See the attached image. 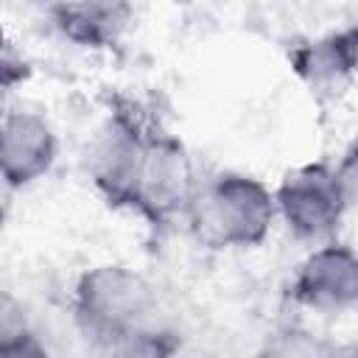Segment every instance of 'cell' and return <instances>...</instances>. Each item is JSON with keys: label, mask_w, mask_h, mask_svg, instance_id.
Returning a JSON list of instances; mask_svg holds the SVG:
<instances>
[{"label": "cell", "mask_w": 358, "mask_h": 358, "mask_svg": "<svg viewBox=\"0 0 358 358\" xmlns=\"http://www.w3.org/2000/svg\"><path fill=\"white\" fill-rule=\"evenodd\" d=\"M73 313L87 338L126 355L171 352L168 333L157 327V296L151 282L123 266L101 263L87 268L73 288Z\"/></svg>", "instance_id": "1"}, {"label": "cell", "mask_w": 358, "mask_h": 358, "mask_svg": "<svg viewBox=\"0 0 358 358\" xmlns=\"http://www.w3.org/2000/svg\"><path fill=\"white\" fill-rule=\"evenodd\" d=\"M185 218L210 249H255L274 227V193L252 173L218 171L196 182Z\"/></svg>", "instance_id": "2"}, {"label": "cell", "mask_w": 358, "mask_h": 358, "mask_svg": "<svg viewBox=\"0 0 358 358\" xmlns=\"http://www.w3.org/2000/svg\"><path fill=\"white\" fill-rule=\"evenodd\" d=\"M193 187L196 176L185 143L159 123H151L129 210L137 213L151 229H165L173 218L185 215Z\"/></svg>", "instance_id": "3"}, {"label": "cell", "mask_w": 358, "mask_h": 358, "mask_svg": "<svg viewBox=\"0 0 358 358\" xmlns=\"http://www.w3.org/2000/svg\"><path fill=\"white\" fill-rule=\"evenodd\" d=\"M271 193L277 218H282L288 232H294L299 241L333 235L355 199L330 162L291 168Z\"/></svg>", "instance_id": "4"}, {"label": "cell", "mask_w": 358, "mask_h": 358, "mask_svg": "<svg viewBox=\"0 0 358 358\" xmlns=\"http://www.w3.org/2000/svg\"><path fill=\"white\" fill-rule=\"evenodd\" d=\"M154 120H145V115L126 103L115 106L103 129L98 131L92 151H90V176L98 187V193L117 210H129L145 134Z\"/></svg>", "instance_id": "5"}, {"label": "cell", "mask_w": 358, "mask_h": 358, "mask_svg": "<svg viewBox=\"0 0 358 358\" xmlns=\"http://www.w3.org/2000/svg\"><path fill=\"white\" fill-rule=\"evenodd\" d=\"M291 302L316 313H344L358 302V257L347 243H324L313 249L291 277Z\"/></svg>", "instance_id": "6"}, {"label": "cell", "mask_w": 358, "mask_h": 358, "mask_svg": "<svg viewBox=\"0 0 358 358\" xmlns=\"http://www.w3.org/2000/svg\"><path fill=\"white\" fill-rule=\"evenodd\" d=\"M59 157V140L53 126L28 109H11L0 115V182L11 190H22L39 182Z\"/></svg>", "instance_id": "7"}, {"label": "cell", "mask_w": 358, "mask_h": 358, "mask_svg": "<svg viewBox=\"0 0 358 358\" xmlns=\"http://www.w3.org/2000/svg\"><path fill=\"white\" fill-rule=\"evenodd\" d=\"M56 31L78 48L106 50L115 48L131 17V0H59L50 8Z\"/></svg>", "instance_id": "8"}, {"label": "cell", "mask_w": 358, "mask_h": 358, "mask_svg": "<svg viewBox=\"0 0 358 358\" xmlns=\"http://www.w3.org/2000/svg\"><path fill=\"white\" fill-rule=\"evenodd\" d=\"M294 73L313 90H341L350 84L358 62V31L344 28L310 39L288 56Z\"/></svg>", "instance_id": "9"}, {"label": "cell", "mask_w": 358, "mask_h": 358, "mask_svg": "<svg viewBox=\"0 0 358 358\" xmlns=\"http://www.w3.org/2000/svg\"><path fill=\"white\" fill-rule=\"evenodd\" d=\"M36 333L31 327L25 305L6 288H0V358H22L39 355Z\"/></svg>", "instance_id": "10"}, {"label": "cell", "mask_w": 358, "mask_h": 358, "mask_svg": "<svg viewBox=\"0 0 358 358\" xmlns=\"http://www.w3.org/2000/svg\"><path fill=\"white\" fill-rule=\"evenodd\" d=\"M25 78V64L22 62H17V59H8L6 53L0 56V98L14 87V84H20Z\"/></svg>", "instance_id": "11"}, {"label": "cell", "mask_w": 358, "mask_h": 358, "mask_svg": "<svg viewBox=\"0 0 358 358\" xmlns=\"http://www.w3.org/2000/svg\"><path fill=\"white\" fill-rule=\"evenodd\" d=\"M3 50H6V28L0 22V56H3Z\"/></svg>", "instance_id": "12"}]
</instances>
